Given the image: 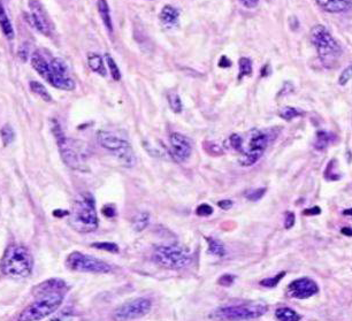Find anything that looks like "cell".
<instances>
[{"instance_id":"obj_1","label":"cell","mask_w":352,"mask_h":321,"mask_svg":"<svg viewBox=\"0 0 352 321\" xmlns=\"http://www.w3.org/2000/svg\"><path fill=\"white\" fill-rule=\"evenodd\" d=\"M67 284L59 279H51L37 285L36 301L28 305L19 317L21 321H36L56 312L62 304Z\"/></svg>"},{"instance_id":"obj_2","label":"cell","mask_w":352,"mask_h":321,"mask_svg":"<svg viewBox=\"0 0 352 321\" xmlns=\"http://www.w3.org/2000/svg\"><path fill=\"white\" fill-rule=\"evenodd\" d=\"M34 267V258L29 250L23 245L11 244L5 250L0 269L2 274L9 278H27L31 274Z\"/></svg>"},{"instance_id":"obj_3","label":"cell","mask_w":352,"mask_h":321,"mask_svg":"<svg viewBox=\"0 0 352 321\" xmlns=\"http://www.w3.org/2000/svg\"><path fill=\"white\" fill-rule=\"evenodd\" d=\"M69 223L76 232L91 233L98 228V216L95 200L90 194H82L78 197L69 212Z\"/></svg>"},{"instance_id":"obj_4","label":"cell","mask_w":352,"mask_h":321,"mask_svg":"<svg viewBox=\"0 0 352 321\" xmlns=\"http://www.w3.org/2000/svg\"><path fill=\"white\" fill-rule=\"evenodd\" d=\"M311 40L319 54L320 60L326 67H332L337 62L342 56V49L324 25H315L312 28Z\"/></svg>"},{"instance_id":"obj_5","label":"cell","mask_w":352,"mask_h":321,"mask_svg":"<svg viewBox=\"0 0 352 321\" xmlns=\"http://www.w3.org/2000/svg\"><path fill=\"white\" fill-rule=\"evenodd\" d=\"M97 140L99 145L112 153L123 167L131 168L136 165L135 152L126 140L120 139L119 136L108 131H99Z\"/></svg>"},{"instance_id":"obj_6","label":"cell","mask_w":352,"mask_h":321,"mask_svg":"<svg viewBox=\"0 0 352 321\" xmlns=\"http://www.w3.org/2000/svg\"><path fill=\"white\" fill-rule=\"evenodd\" d=\"M152 257L156 264L169 269L185 268L193 261V257L190 253L176 244L156 246Z\"/></svg>"},{"instance_id":"obj_7","label":"cell","mask_w":352,"mask_h":321,"mask_svg":"<svg viewBox=\"0 0 352 321\" xmlns=\"http://www.w3.org/2000/svg\"><path fill=\"white\" fill-rule=\"evenodd\" d=\"M268 146V136L264 131L252 130L248 140L243 139L242 146L238 150L241 153L239 163L243 167H250L254 165L261 156L264 155Z\"/></svg>"},{"instance_id":"obj_8","label":"cell","mask_w":352,"mask_h":321,"mask_svg":"<svg viewBox=\"0 0 352 321\" xmlns=\"http://www.w3.org/2000/svg\"><path fill=\"white\" fill-rule=\"evenodd\" d=\"M52 131L57 140L58 146H59L60 155H61L62 160L66 165L70 168L76 169V171H85V163L83 161L81 155L73 146L72 142L65 136L59 122L57 120H52Z\"/></svg>"},{"instance_id":"obj_9","label":"cell","mask_w":352,"mask_h":321,"mask_svg":"<svg viewBox=\"0 0 352 321\" xmlns=\"http://www.w3.org/2000/svg\"><path fill=\"white\" fill-rule=\"evenodd\" d=\"M66 266L72 271L95 274H106L112 271V267L107 262L78 251L70 253L67 257Z\"/></svg>"},{"instance_id":"obj_10","label":"cell","mask_w":352,"mask_h":321,"mask_svg":"<svg viewBox=\"0 0 352 321\" xmlns=\"http://www.w3.org/2000/svg\"><path fill=\"white\" fill-rule=\"evenodd\" d=\"M265 304H244L220 307L216 310L215 317L225 320H248L257 319L267 312Z\"/></svg>"},{"instance_id":"obj_11","label":"cell","mask_w":352,"mask_h":321,"mask_svg":"<svg viewBox=\"0 0 352 321\" xmlns=\"http://www.w3.org/2000/svg\"><path fill=\"white\" fill-rule=\"evenodd\" d=\"M44 80L59 90L73 91L75 89V82L69 76L68 67H67L65 61L59 59V58H52L50 60L49 70H47Z\"/></svg>"},{"instance_id":"obj_12","label":"cell","mask_w":352,"mask_h":321,"mask_svg":"<svg viewBox=\"0 0 352 321\" xmlns=\"http://www.w3.org/2000/svg\"><path fill=\"white\" fill-rule=\"evenodd\" d=\"M152 304L148 298L139 297L124 303L114 312V318L117 320H129L146 316L151 311Z\"/></svg>"},{"instance_id":"obj_13","label":"cell","mask_w":352,"mask_h":321,"mask_svg":"<svg viewBox=\"0 0 352 321\" xmlns=\"http://www.w3.org/2000/svg\"><path fill=\"white\" fill-rule=\"evenodd\" d=\"M319 293V287L314 280L310 278H300L288 285L287 295L296 300H306Z\"/></svg>"},{"instance_id":"obj_14","label":"cell","mask_w":352,"mask_h":321,"mask_svg":"<svg viewBox=\"0 0 352 321\" xmlns=\"http://www.w3.org/2000/svg\"><path fill=\"white\" fill-rule=\"evenodd\" d=\"M29 11H30V20L35 29L44 36L50 37L52 27L47 18L46 12L38 0H30L29 1Z\"/></svg>"},{"instance_id":"obj_15","label":"cell","mask_w":352,"mask_h":321,"mask_svg":"<svg viewBox=\"0 0 352 321\" xmlns=\"http://www.w3.org/2000/svg\"><path fill=\"white\" fill-rule=\"evenodd\" d=\"M169 142H171L172 156L176 161L184 162L189 159L193 152V147L185 136L178 133H173L169 137Z\"/></svg>"},{"instance_id":"obj_16","label":"cell","mask_w":352,"mask_h":321,"mask_svg":"<svg viewBox=\"0 0 352 321\" xmlns=\"http://www.w3.org/2000/svg\"><path fill=\"white\" fill-rule=\"evenodd\" d=\"M316 4L328 13H342L351 8L352 0H315Z\"/></svg>"},{"instance_id":"obj_17","label":"cell","mask_w":352,"mask_h":321,"mask_svg":"<svg viewBox=\"0 0 352 321\" xmlns=\"http://www.w3.org/2000/svg\"><path fill=\"white\" fill-rule=\"evenodd\" d=\"M98 12L99 15H100L102 23L105 24V27L108 30V33H113V22H112L111 18V9L110 6H108L107 0H98Z\"/></svg>"},{"instance_id":"obj_18","label":"cell","mask_w":352,"mask_h":321,"mask_svg":"<svg viewBox=\"0 0 352 321\" xmlns=\"http://www.w3.org/2000/svg\"><path fill=\"white\" fill-rule=\"evenodd\" d=\"M180 12L172 5H166L160 13V20L166 25H174L178 20Z\"/></svg>"},{"instance_id":"obj_19","label":"cell","mask_w":352,"mask_h":321,"mask_svg":"<svg viewBox=\"0 0 352 321\" xmlns=\"http://www.w3.org/2000/svg\"><path fill=\"white\" fill-rule=\"evenodd\" d=\"M0 28H1L2 33L8 40H13V37H14V29H13V25L11 21H9L8 15L1 1H0Z\"/></svg>"},{"instance_id":"obj_20","label":"cell","mask_w":352,"mask_h":321,"mask_svg":"<svg viewBox=\"0 0 352 321\" xmlns=\"http://www.w3.org/2000/svg\"><path fill=\"white\" fill-rule=\"evenodd\" d=\"M88 63L91 70L95 73L99 74L101 76H106V68H105L104 61L102 58L97 53H89L88 54Z\"/></svg>"},{"instance_id":"obj_21","label":"cell","mask_w":352,"mask_h":321,"mask_svg":"<svg viewBox=\"0 0 352 321\" xmlns=\"http://www.w3.org/2000/svg\"><path fill=\"white\" fill-rule=\"evenodd\" d=\"M150 222V214L148 212H138L135 217L133 218V222H131V226H133V229L135 232H143L146 227L149 226Z\"/></svg>"},{"instance_id":"obj_22","label":"cell","mask_w":352,"mask_h":321,"mask_svg":"<svg viewBox=\"0 0 352 321\" xmlns=\"http://www.w3.org/2000/svg\"><path fill=\"white\" fill-rule=\"evenodd\" d=\"M332 135L331 133H327L325 130H320L316 133V137L314 140V147L315 150L322 151L327 149L329 144L332 143Z\"/></svg>"},{"instance_id":"obj_23","label":"cell","mask_w":352,"mask_h":321,"mask_svg":"<svg viewBox=\"0 0 352 321\" xmlns=\"http://www.w3.org/2000/svg\"><path fill=\"white\" fill-rule=\"evenodd\" d=\"M275 317L281 321H298L302 319V317L296 311L289 309V307H280V309H277L275 311Z\"/></svg>"},{"instance_id":"obj_24","label":"cell","mask_w":352,"mask_h":321,"mask_svg":"<svg viewBox=\"0 0 352 321\" xmlns=\"http://www.w3.org/2000/svg\"><path fill=\"white\" fill-rule=\"evenodd\" d=\"M342 175L341 173L338 172V167H337V161L335 159L331 160V162L328 163L327 167H326V171H325V179L327 181H338L341 180Z\"/></svg>"},{"instance_id":"obj_25","label":"cell","mask_w":352,"mask_h":321,"mask_svg":"<svg viewBox=\"0 0 352 321\" xmlns=\"http://www.w3.org/2000/svg\"><path fill=\"white\" fill-rule=\"evenodd\" d=\"M207 244H209V253L212 256L215 257H225L226 255V249L223 246V244L215 239H207Z\"/></svg>"},{"instance_id":"obj_26","label":"cell","mask_w":352,"mask_h":321,"mask_svg":"<svg viewBox=\"0 0 352 321\" xmlns=\"http://www.w3.org/2000/svg\"><path fill=\"white\" fill-rule=\"evenodd\" d=\"M30 89H31V91L34 92V94L39 96V97L43 99L44 101H47V102L52 101V97H51L49 91H47L45 86L41 84V83L36 82V81L30 82Z\"/></svg>"},{"instance_id":"obj_27","label":"cell","mask_w":352,"mask_h":321,"mask_svg":"<svg viewBox=\"0 0 352 321\" xmlns=\"http://www.w3.org/2000/svg\"><path fill=\"white\" fill-rule=\"evenodd\" d=\"M304 114V112L302 110H298V108L295 107H290V106H287V107L281 108L280 112H278V117L282 118L283 120L286 121H291L293 120L295 118L302 117Z\"/></svg>"},{"instance_id":"obj_28","label":"cell","mask_w":352,"mask_h":321,"mask_svg":"<svg viewBox=\"0 0 352 321\" xmlns=\"http://www.w3.org/2000/svg\"><path fill=\"white\" fill-rule=\"evenodd\" d=\"M239 66V75L238 80H242L245 76H251L252 74V61L249 58L243 57L238 60Z\"/></svg>"},{"instance_id":"obj_29","label":"cell","mask_w":352,"mask_h":321,"mask_svg":"<svg viewBox=\"0 0 352 321\" xmlns=\"http://www.w3.org/2000/svg\"><path fill=\"white\" fill-rule=\"evenodd\" d=\"M167 98H168L169 107L172 108V111L174 112V113H181L182 101H181L180 96H178L177 94H174V92H171V94H168Z\"/></svg>"},{"instance_id":"obj_30","label":"cell","mask_w":352,"mask_h":321,"mask_svg":"<svg viewBox=\"0 0 352 321\" xmlns=\"http://www.w3.org/2000/svg\"><path fill=\"white\" fill-rule=\"evenodd\" d=\"M105 59H106L107 66H108V68H110L112 78H113L114 81H120L121 72H120L119 67H117V62H115V60L110 56V54H106Z\"/></svg>"},{"instance_id":"obj_31","label":"cell","mask_w":352,"mask_h":321,"mask_svg":"<svg viewBox=\"0 0 352 321\" xmlns=\"http://www.w3.org/2000/svg\"><path fill=\"white\" fill-rule=\"evenodd\" d=\"M92 248H96L98 250H102V251H107L111 253H119V246L115 243L112 242H98V243H92Z\"/></svg>"},{"instance_id":"obj_32","label":"cell","mask_w":352,"mask_h":321,"mask_svg":"<svg viewBox=\"0 0 352 321\" xmlns=\"http://www.w3.org/2000/svg\"><path fill=\"white\" fill-rule=\"evenodd\" d=\"M0 134H1V139H2V143H4L5 146H7L11 144L13 140H14V130H13V128L9 126V124H6V126L2 127L1 131H0Z\"/></svg>"},{"instance_id":"obj_33","label":"cell","mask_w":352,"mask_h":321,"mask_svg":"<svg viewBox=\"0 0 352 321\" xmlns=\"http://www.w3.org/2000/svg\"><path fill=\"white\" fill-rule=\"evenodd\" d=\"M265 192H266V188H257V189H250L244 194L246 200L251 201H258L264 197Z\"/></svg>"},{"instance_id":"obj_34","label":"cell","mask_w":352,"mask_h":321,"mask_svg":"<svg viewBox=\"0 0 352 321\" xmlns=\"http://www.w3.org/2000/svg\"><path fill=\"white\" fill-rule=\"evenodd\" d=\"M284 275H286V272H281L273 278H268V279H264V280H261L260 284L262 285V287L274 288V287H276L278 283H280V281L284 278Z\"/></svg>"},{"instance_id":"obj_35","label":"cell","mask_w":352,"mask_h":321,"mask_svg":"<svg viewBox=\"0 0 352 321\" xmlns=\"http://www.w3.org/2000/svg\"><path fill=\"white\" fill-rule=\"evenodd\" d=\"M351 79H352V63L351 65H349L347 68L341 73L340 78H338V84L345 85Z\"/></svg>"},{"instance_id":"obj_36","label":"cell","mask_w":352,"mask_h":321,"mask_svg":"<svg viewBox=\"0 0 352 321\" xmlns=\"http://www.w3.org/2000/svg\"><path fill=\"white\" fill-rule=\"evenodd\" d=\"M213 207L209 204H200L196 210L197 216L199 217H210L211 214H213Z\"/></svg>"},{"instance_id":"obj_37","label":"cell","mask_w":352,"mask_h":321,"mask_svg":"<svg viewBox=\"0 0 352 321\" xmlns=\"http://www.w3.org/2000/svg\"><path fill=\"white\" fill-rule=\"evenodd\" d=\"M235 281V275L232 274H223L222 277H220L219 280H217V283L220 285H223V287H230Z\"/></svg>"},{"instance_id":"obj_38","label":"cell","mask_w":352,"mask_h":321,"mask_svg":"<svg viewBox=\"0 0 352 321\" xmlns=\"http://www.w3.org/2000/svg\"><path fill=\"white\" fill-rule=\"evenodd\" d=\"M296 221V217L293 212H287L286 213V220H284V228L286 229H291L295 224Z\"/></svg>"},{"instance_id":"obj_39","label":"cell","mask_w":352,"mask_h":321,"mask_svg":"<svg viewBox=\"0 0 352 321\" xmlns=\"http://www.w3.org/2000/svg\"><path fill=\"white\" fill-rule=\"evenodd\" d=\"M102 214L107 218L115 217V214H117V210H115L114 205H111V204L105 205V206L102 207Z\"/></svg>"},{"instance_id":"obj_40","label":"cell","mask_w":352,"mask_h":321,"mask_svg":"<svg viewBox=\"0 0 352 321\" xmlns=\"http://www.w3.org/2000/svg\"><path fill=\"white\" fill-rule=\"evenodd\" d=\"M320 213H321V208L318 206H314L312 208H307V210L303 212L304 216H318V214H320Z\"/></svg>"},{"instance_id":"obj_41","label":"cell","mask_w":352,"mask_h":321,"mask_svg":"<svg viewBox=\"0 0 352 321\" xmlns=\"http://www.w3.org/2000/svg\"><path fill=\"white\" fill-rule=\"evenodd\" d=\"M239 1L246 8H254L258 5L259 0H239Z\"/></svg>"},{"instance_id":"obj_42","label":"cell","mask_w":352,"mask_h":321,"mask_svg":"<svg viewBox=\"0 0 352 321\" xmlns=\"http://www.w3.org/2000/svg\"><path fill=\"white\" fill-rule=\"evenodd\" d=\"M217 206H219L220 208H222V210L227 211V210H229V208H232V206H233V201H228V200L220 201L219 203H217Z\"/></svg>"},{"instance_id":"obj_43","label":"cell","mask_w":352,"mask_h":321,"mask_svg":"<svg viewBox=\"0 0 352 321\" xmlns=\"http://www.w3.org/2000/svg\"><path fill=\"white\" fill-rule=\"evenodd\" d=\"M230 65H232V62H230L228 58L226 56H222V58L219 61V66L222 67V68H227V67H230Z\"/></svg>"},{"instance_id":"obj_44","label":"cell","mask_w":352,"mask_h":321,"mask_svg":"<svg viewBox=\"0 0 352 321\" xmlns=\"http://www.w3.org/2000/svg\"><path fill=\"white\" fill-rule=\"evenodd\" d=\"M341 233L343 234V235H345V236L351 237V236H352V228H350V227H343V228H342V229H341Z\"/></svg>"},{"instance_id":"obj_45","label":"cell","mask_w":352,"mask_h":321,"mask_svg":"<svg viewBox=\"0 0 352 321\" xmlns=\"http://www.w3.org/2000/svg\"><path fill=\"white\" fill-rule=\"evenodd\" d=\"M343 214H344V216L352 217V208H348V210H344V211H343Z\"/></svg>"}]
</instances>
